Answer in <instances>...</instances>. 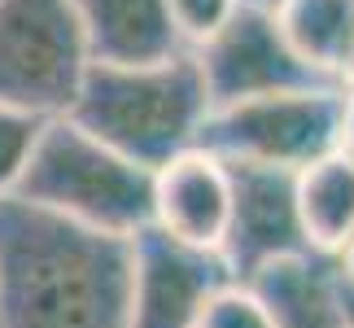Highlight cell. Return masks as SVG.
<instances>
[{
    "instance_id": "6da1fadb",
    "label": "cell",
    "mask_w": 354,
    "mask_h": 328,
    "mask_svg": "<svg viewBox=\"0 0 354 328\" xmlns=\"http://www.w3.org/2000/svg\"><path fill=\"white\" fill-rule=\"evenodd\" d=\"M127 241L5 197L0 328H122L131 271Z\"/></svg>"
},
{
    "instance_id": "7a4b0ae2",
    "label": "cell",
    "mask_w": 354,
    "mask_h": 328,
    "mask_svg": "<svg viewBox=\"0 0 354 328\" xmlns=\"http://www.w3.org/2000/svg\"><path fill=\"white\" fill-rule=\"evenodd\" d=\"M206 109L210 101L193 53H175V57L149 66L92 62L66 118L105 149H114L118 158L158 171L184 149H197Z\"/></svg>"
},
{
    "instance_id": "3957f363",
    "label": "cell",
    "mask_w": 354,
    "mask_h": 328,
    "mask_svg": "<svg viewBox=\"0 0 354 328\" xmlns=\"http://www.w3.org/2000/svg\"><path fill=\"white\" fill-rule=\"evenodd\" d=\"M13 197L105 237H136L153 215V171L118 158L71 118H48Z\"/></svg>"
},
{
    "instance_id": "277c9868",
    "label": "cell",
    "mask_w": 354,
    "mask_h": 328,
    "mask_svg": "<svg viewBox=\"0 0 354 328\" xmlns=\"http://www.w3.org/2000/svg\"><path fill=\"white\" fill-rule=\"evenodd\" d=\"M342 84L271 92L232 105H214L201 118L197 149L214 154L219 162H250V167H280L302 171L337 149L342 131Z\"/></svg>"
},
{
    "instance_id": "5b68a950",
    "label": "cell",
    "mask_w": 354,
    "mask_h": 328,
    "mask_svg": "<svg viewBox=\"0 0 354 328\" xmlns=\"http://www.w3.org/2000/svg\"><path fill=\"white\" fill-rule=\"evenodd\" d=\"M88 66L71 0H0V105L62 118Z\"/></svg>"
},
{
    "instance_id": "8992f818",
    "label": "cell",
    "mask_w": 354,
    "mask_h": 328,
    "mask_svg": "<svg viewBox=\"0 0 354 328\" xmlns=\"http://www.w3.org/2000/svg\"><path fill=\"white\" fill-rule=\"evenodd\" d=\"M193 62H197L210 109L250 101V97H271V92L328 84L293 57L271 9H254V5H241L219 35H210L201 48H193Z\"/></svg>"
},
{
    "instance_id": "52a82bcc",
    "label": "cell",
    "mask_w": 354,
    "mask_h": 328,
    "mask_svg": "<svg viewBox=\"0 0 354 328\" xmlns=\"http://www.w3.org/2000/svg\"><path fill=\"white\" fill-rule=\"evenodd\" d=\"M127 324L122 328H193L206 298L232 284L227 263L210 250L171 241L153 224L127 241Z\"/></svg>"
},
{
    "instance_id": "ba28073f",
    "label": "cell",
    "mask_w": 354,
    "mask_h": 328,
    "mask_svg": "<svg viewBox=\"0 0 354 328\" xmlns=\"http://www.w3.org/2000/svg\"><path fill=\"white\" fill-rule=\"evenodd\" d=\"M227 180H232V215H227L219 258L227 263V276L236 284H250L271 263L315 258L297 228L293 171L227 162Z\"/></svg>"
},
{
    "instance_id": "9c48e42d",
    "label": "cell",
    "mask_w": 354,
    "mask_h": 328,
    "mask_svg": "<svg viewBox=\"0 0 354 328\" xmlns=\"http://www.w3.org/2000/svg\"><path fill=\"white\" fill-rule=\"evenodd\" d=\"M227 215H232V180H227V162H219L214 154L184 149L180 158L153 171L149 224L167 232L171 241L219 254L227 237Z\"/></svg>"
},
{
    "instance_id": "30bf717a",
    "label": "cell",
    "mask_w": 354,
    "mask_h": 328,
    "mask_svg": "<svg viewBox=\"0 0 354 328\" xmlns=\"http://www.w3.org/2000/svg\"><path fill=\"white\" fill-rule=\"evenodd\" d=\"M84 26L88 57L97 66H149L167 62L180 44L167 13V0H71Z\"/></svg>"
},
{
    "instance_id": "8fae6325",
    "label": "cell",
    "mask_w": 354,
    "mask_h": 328,
    "mask_svg": "<svg viewBox=\"0 0 354 328\" xmlns=\"http://www.w3.org/2000/svg\"><path fill=\"white\" fill-rule=\"evenodd\" d=\"M293 206L310 254L337 258L354 237V162L333 149L293 171Z\"/></svg>"
},
{
    "instance_id": "7c38bea8",
    "label": "cell",
    "mask_w": 354,
    "mask_h": 328,
    "mask_svg": "<svg viewBox=\"0 0 354 328\" xmlns=\"http://www.w3.org/2000/svg\"><path fill=\"white\" fill-rule=\"evenodd\" d=\"M271 18L306 71L342 84V66L354 39V0H280Z\"/></svg>"
},
{
    "instance_id": "4fadbf2b",
    "label": "cell",
    "mask_w": 354,
    "mask_h": 328,
    "mask_svg": "<svg viewBox=\"0 0 354 328\" xmlns=\"http://www.w3.org/2000/svg\"><path fill=\"white\" fill-rule=\"evenodd\" d=\"M280 328H342L333 307V258H289L250 280Z\"/></svg>"
},
{
    "instance_id": "5bb4252c",
    "label": "cell",
    "mask_w": 354,
    "mask_h": 328,
    "mask_svg": "<svg viewBox=\"0 0 354 328\" xmlns=\"http://www.w3.org/2000/svg\"><path fill=\"white\" fill-rule=\"evenodd\" d=\"M193 328H280L271 307L263 302V293L254 284H223L206 298V307L197 311Z\"/></svg>"
},
{
    "instance_id": "9a60e30c",
    "label": "cell",
    "mask_w": 354,
    "mask_h": 328,
    "mask_svg": "<svg viewBox=\"0 0 354 328\" xmlns=\"http://www.w3.org/2000/svg\"><path fill=\"white\" fill-rule=\"evenodd\" d=\"M44 122L48 118H39V114L0 105V201L13 197V188H18L26 162H31V149L39 140V131H44Z\"/></svg>"
},
{
    "instance_id": "2e32d148",
    "label": "cell",
    "mask_w": 354,
    "mask_h": 328,
    "mask_svg": "<svg viewBox=\"0 0 354 328\" xmlns=\"http://www.w3.org/2000/svg\"><path fill=\"white\" fill-rule=\"evenodd\" d=\"M241 9V0H167V13H171V26L180 35V44L193 53L201 48L210 35H219L232 13Z\"/></svg>"
},
{
    "instance_id": "e0dca14e",
    "label": "cell",
    "mask_w": 354,
    "mask_h": 328,
    "mask_svg": "<svg viewBox=\"0 0 354 328\" xmlns=\"http://www.w3.org/2000/svg\"><path fill=\"white\" fill-rule=\"evenodd\" d=\"M333 307H337L342 328H354V276L337 271V263H333Z\"/></svg>"
},
{
    "instance_id": "ac0fdd59",
    "label": "cell",
    "mask_w": 354,
    "mask_h": 328,
    "mask_svg": "<svg viewBox=\"0 0 354 328\" xmlns=\"http://www.w3.org/2000/svg\"><path fill=\"white\" fill-rule=\"evenodd\" d=\"M337 154L354 162V88L342 97V131H337Z\"/></svg>"
},
{
    "instance_id": "d6986e66",
    "label": "cell",
    "mask_w": 354,
    "mask_h": 328,
    "mask_svg": "<svg viewBox=\"0 0 354 328\" xmlns=\"http://www.w3.org/2000/svg\"><path fill=\"white\" fill-rule=\"evenodd\" d=\"M333 263H337V271H346V276H354V237L346 241V250H342V254H337V258H333Z\"/></svg>"
},
{
    "instance_id": "ffe728a7",
    "label": "cell",
    "mask_w": 354,
    "mask_h": 328,
    "mask_svg": "<svg viewBox=\"0 0 354 328\" xmlns=\"http://www.w3.org/2000/svg\"><path fill=\"white\" fill-rule=\"evenodd\" d=\"M342 88H354V39H350V53H346V66H342Z\"/></svg>"
},
{
    "instance_id": "44dd1931",
    "label": "cell",
    "mask_w": 354,
    "mask_h": 328,
    "mask_svg": "<svg viewBox=\"0 0 354 328\" xmlns=\"http://www.w3.org/2000/svg\"><path fill=\"white\" fill-rule=\"evenodd\" d=\"M241 5H254V9H276L280 0H241Z\"/></svg>"
}]
</instances>
